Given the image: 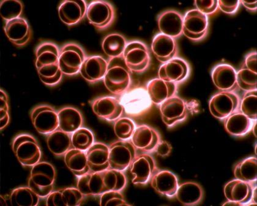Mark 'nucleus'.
I'll list each match as a JSON object with an SVG mask.
<instances>
[{"label": "nucleus", "instance_id": "f257e3e1", "mask_svg": "<svg viewBox=\"0 0 257 206\" xmlns=\"http://www.w3.org/2000/svg\"><path fill=\"white\" fill-rule=\"evenodd\" d=\"M126 183V177L121 171L108 169L82 175L78 180L77 188L84 196H97L109 191H121Z\"/></svg>", "mask_w": 257, "mask_h": 206}, {"label": "nucleus", "instance_id": "f03ea898", "mask_svg": "<svg viewBox=\"0 0 257 206\" xmlns=\"http://www.w3.org/2000/svg\"><path fill=\"white\" fill-rule=\"evenodd\" d=\"M59 55V48L50 42H44L36 49V67L44 84L54 86L61 81L63 74L60 68Z\"/></svg>", "mask_w": 257, "mask_h": 206}, {"label": "nucleus", "instance_id": "7ed1b4c3", "mask_svg": "<svg viewBox=\"0 0 257 206\" xmlns=\"http://www.w3.org/2000/svg\"><path fill=\"white\" fill-rule=\"evenodd\" d=\"M103 79L105 87L111 93L120 94L126 92L131 83V71L125 65L123 57L110 58Z\"/></svg>", "mask_w": 257, "mask_h": 206}, {"label": "nucleus", "instance_id": "20e7f679", "mask_svg": "<svg viewBox=\"0 0 257 206\" xmlns=\"http://www.w3.org/2000/svg\"><path fill=\"white\" fill-rule=\"evenodd\" d=\"M56 178L54 167L47 162H40L32 167L29 180V186L41 198L52 193Z\"/></svg>", "mask_w": 257, "mask_h": 206}, {"label": "nucleus", "instance_id": "39448f33", "mask_svg": "<svg viewBox=\"0 0 257 206\" xmlns=\"http://www.w3.org/2000/svg\"><path fill=\"white\" fill-rule=\"evenodd\" d=\"M13 150L21 165L33 167L40 163L41 151L40 146L33 136L22 134L13 141Z\"/></svg>", "mask_w": 257, "mask_h": 206}, {"label": "nucleus", "instance_id": "423d86ee", "mask_svg": "<svg viewBox=\"0 0 257 206\" xmlns=\"http://www.w3.org/2000/svg\"><path fill=\"white\" fill-rule=\"evenodd\" d=\"M136 157V150L128 141L114 142L109 147V169L124 171Z\"/></svg>", "mask_w": 257, "mask_h": 206}, {"label": "nucleus", "instance_id": "0eeeda50", "mask_svg": "<svg viewBox=\"0 0 257 206\" xmlns=\"http://www.w3.org/2000/svg\"><path fill=\"white\" fill-rule=\"evenodd\" d=\"M119 101L125 113L131 116L142 115L149 111L152 105L147 89L142 87L127 91L122 94Z\"/></svg>", "mask_w": 257, "mask_h": 206}, {"label": "nucleus", "instance_id": "6e6552de", "mask_svg": "<svg viewBox=\"0 0 257 206\" xmlns=\"http://www.w3.org/2000/svg\"><path fill=\"white\" fill-rule=\"evenodd\" d=\"M86 58L85 52L78 44H65L60 50L59 65L61 72L68 76L79 73Z\"/></svg>", "mask_w": 257, "mask_h": 206}, {"label": "nucleus", "instance_id": "1a4fd4ad", "mask_svg": "<svg viewBox=\"0 0 257 206\" xmlns=\"http://www.w3.org/2000/svg\"><path fill=\"white\" fill-rule=\"evenodd\" d=\"M122 57L131 71L141 72L147 69L150 63L149 49L139 41L130 42L124 49Z\"/></svg>", "mask_w": 257, "mask_h": 206}, {"label": "nucleus", "instance_id": "9d476101", "mask_svg": "<svg viewBox=\"0 0 257 206\" xmlns=\"http://www.w3.org/2000/svg\"><path fill=\"white\" fill-rule=\"evenodd\" d=\"M239 103L236 93L231 91H222L211 97L209 102V111L215 118L224 120L237 111Z\"/></svg>", "mask_w": 257, "mask_h": 206}, {"label": "nucleus", "instance_id": "9b49d317", "mask_svg": "<svg viewBox=\"0 0 257 206\" xmlns=\"http://www.w3.org/2000/svg\"><path fill=\"white\" fill-rule=\"evenodd\" d=\"M33 126L40 134L49 135L59 129L58 113L48 105H40L31 113Z\"/></svg>", "mask_w": 257, "mask_h": 206}, {"label": "nucleus", "instance_id": "f8f14e48", "mask_svg": "<svg viewBox=\"0 0 257 206\" xmlns=\"http://www.w3.org/2000/svg\"><path fill=\"white\" fill-rule=\"evenodd\" d=\"M208 29V16L197 9L187 11L183 17V34L189 40L199 41L205 38Z\"/></svg>", "mask_w": 257, "mask_h": 206}, {"label": "nucleus", "instance_id": "ddd939ff", "mask_svg": "<svg viewBox=\"0 0 257 206\" xmlns=\"http://www.w3.org/2000/svg\"><path fill=\"white\" fill-rule=\"evenodd\" d=\"M86 16L89 23L97 29H105L113 23L115 11L109 2L94 1L88 6Z\"/></svg>", "mask_w": 257, "mask_h": 206}, {"label": "nucleus", "instance_id": "4468645a", "mask_svg": "<svg viewBox=\"0 0 257 206\" xmlns=\"http://www.w3.org/2000/svg\"><path fill=\"white\" fill-rule=\"evenodd\" d=\"M162 120L167 127H172L186 118L185 102L177 96H173L160 105Z\"/></svg>", "mask_w": 257, "mask_h": 206}, {"label": "nucleus", "instance_id": "2eb2a0df", "mask_svg": "<svg viewBox=\"0 0 257 206\" xmlns=\"http://www.w3.org/2000/svg\"><path fill=\"white\" fill-rule=\"evenodd\" d=\"M92 110L97 117L109 122L116 121L124 112L119 100L113 96H103L92 103Z\"/></svg>", "mask_w": 257, "mask_h": 206}, {"label": "nucleus", "instance_id": "dca6fc26", "mask_svg": "<svg viewBox=\"0 0 257 206\" xmlns=\"http://www.w3.org/2000/svg\"><path fill=\"white\" fill-rule=\"evenodd\" d=\"M131 172L135 175L134 185H144L155 174L156 166L154 158L149 154H142L136 157L131 165Z\"/></svg>", "mask_w": 257, "mask_h": 206}, {"label": "nucleus", "instance_id": "f3484780", "mask_svg": "<svg viewBox=\"0 0 257 206\" xmlns=\"http://www.w3.org/2000/svg\"><path fill=\"white\" fill-rule=\"evenodd\" d=\"M87 7L84 0H65L58 7V15L64 24L74 26L86 16Z\"/></svg>", "mask_w": 257, "mask_h": 206}, {"label": "nucleus", "instance_id": "a211bd4d", "mask_svg": "<svg viewBox=\"0 0 257 206\" xmlns=\"http://www.w3.org/2000/svg\"><path fill=\"white\" fill-rule=\"evenodd\" d=\"M189 72L188 63L183 58L175 57L160 66L158 76L166 81L180 82L186 79Z\"/></svg>", "mask_w": 257, "mask_h": 206}, {"label": "nucleus", "instance_id": "6ab92c4d", "mask_svg": "<svg viewBox=\"0 0 257 206\" xmlns=\"http://www.w3.org/2000/svg\"><path fill=\"white\" fill-rule=\"evenodd\" d=\"M161 141L159 133L147 125H139L131 138V143L136 149L145 152L155 151Z\"/></svg>", "mask_w": 257, "mask_h": 206}, {"label": "nucleus", "instance_id": "aec40b11", "mask_svg": "<svg viewBox=\"0 0 257 206\" xmlns=\"http://www.w3.org/2000/svg\"><path fill=\"white\" fill-rule=\"evenodd\" d=\"M159 30L164 35L177 38L183 34V17L177 11L167 10L158 18Z\"/></svg>", "mask_w": 257, "mask_h": 206}, {"label": "nucleus", "instance_id": "412c9836", "mask_svg": "<svg viewBox=\"0 0 257 206\" xmlns=\"http://www.w3.org/2000/svg\"><path fill=\"white\" fill-rule=\"evenodd\" d=\"M253 190L250 183L235 179L225 185L224 194L228 201L246 205L252 201Z\"/></svg>", "mask_w": 257, "mask_h": 206}, {"label": "nucleus", "instance_id": "4be33fe9", "mask_svg": "<svg viewBox=\"0 0 257 206\" xmlns=\"http://www.w3.org/2000/svg\"><path fill=\"white\" fill-rule=\"evenodd\" d=\"M5 32L11 43L16 46H25L30 41L31 30L26 19L19 18L6 22Z\"/></svg>", "mask_w": 257, "mask_h": 206}, {"label": "nucleus", "instance_id": "5701e85b", "mask_svg": "<svg viewBox=\"0 0 257 206\" xmlns=\"http://www.w3.org/2000/svg\"><path fill=\"white\" fill-rule=\"evenodd\" d=\"M152 49L158 60L163 63L175 58L178 52L177 42L175 39L161 33L154 37Z\"/></svg>", "mask_w": 257, "mask_h": 206}, {"label": "nucleus", "instance_id": "b1692460", "mask_svg": "<svg viewBox=\"0 0 257 206\" xmlns=\"http://www.w3.org/2000/svg\"><path fill=\"white\" fill-rule=\"evenodd\" d=\"M108 68V62L99 55L86 57L80 68V73L83 79L95 82L104 79Z\"/></svg>", "mask_w": 257, "mask_h": 206}, {"label": "nucleus", "instance_id": "393cba45", "mask_svg": "<svg viewBox=\"0 0 257 206\" xmlns=\"http://www.w3.org/2000/svg\"><path fill=\"white\" fill-rule=\"evenodd\" d=\"M151 185L158 193L169 197L175 196L179 186L177 176L167 170L160 171L154 174Z\"/></svg>", "mask_w": 257, "mask_h": 206}, {"label": "nucleus", "instance_id": "a878e982", "mask_svg": "<svg viewBox=\"0 0 257 206\" xmlns=\"http://www.w3.org/2000/svg\"><path fill=\"white\" fill-rule=\"evenodd\" d=\"M236 71L227 63L216 65L211 72L212 80L216 87L222 91H230L236 85Z\"/></svg>", "mask_w": 257, "mask_h": 206}, {"label": "nucleus", "instance_id": "bb28decb", "mask_svg": "<svg viewBox=\"0 0 257 206\" xmlns=\"http://www.w3.org/2000/svg\"><path fill=\"white\" fill-rule=\"evenodd\" d=\"M85 152L90 172H100L109 169V147L107 145L94 143Z\"/></svg>", "mask_w": 257, "mask_h": 206}, {"label": "nucleus", "instance_id": "cd10ccee", "mask_svg": "<svg viewBox=\"0 0 257 206\" xmlns=\"http://www.w3.org/2000/svg\"><path fill=\"white\" fill-rule=\"evenodd\" d=\"M147 90L152 102L160 105L166 100L175 96L177 85L163 79H154L148 83Z\"/></svg>", "mask_w": 257, "mask_h": 206}, {"label": "nucleus", "instance_id": "c85d7f7f", "mask_svg": "<svg viewBox=\"0 0 257 206\" xmlns=\"http://www.w3.org/2000/svg\"><path fill=\"white\" fill-rule=\"evenodd\" d=\"M83 194L77 188H66L52 191L47 197V206H77L83 199Z\"/></svg>", "mask_w": 257, "mask_h": 206}, {"label": "nucleus", "instance_id": "c756f323", "mask_svg": "<svg viewBox=\"0 0 257 206\" xmlns=\"http://www.w3.org/2000/svg\"><path fill=\"white\" fill-rule=\"evenodd\" d=\"M254 122L241 111H236L224 119V127L229 134L242 136L252 130Z\"/></svg>", "mask_w": 257, "mask_h": 206}, {"label": "nucleus", "instance_id": "7c9ffc66", "mask_svg": "<svg viewBox=\"0 0 257 206\" xmlns=\"http://www.w3.org/2000/svg\"><path fill=\"white\" fill-rule=\"evenodd\" d=\"M59 129L71 135L82 127L83 117L79 111L72 107H65L58 112Z\"/></svg>", "mask_w": 257, "mask_h": 206}, {"label": "nucleus", "instance_id": "2f4dec72", "mask_svg": "<svg viewBox=\"0 0 257 206\" xmlns=\"http://www.w3.org/2000/svg\"><path fill=\"white\" fill-rule=\"evenodd\" d=\"M203 190L198 183L187 182L179 185L175 196L178 201L185 205H194L202 201Z\"/></svg>", "mask_w": 257, "mask_h": 206}, {"label": "nucleus", "instance_id": "473e14b6", "mask_svg": "<svg viewBox=\"0 0 257 206\" xmlns=\"http://www.w3.org/2000/svg\"><path fill=\"white\" fill-rule=\"evenodd\" d=\"M64 162L68 169L78 177L90 172L86 152L82 150L70 149L64 155Z\"/></svg>", "mask_w": 257, "mask_h": 206}, {"label": "nucleus", "instance_id": "72a5a7b5", "mask_svg": "<svg viewBox=\"0 0 257 206\" xmlns=\"http://www.w3.org/2000/svg\"><path fill=\"white\" fill-rule=\"evenodd\" d=\"M47 144L53 154L65 155L71 148V136L62 130H57L48 135Z\"/></svg>", "mask_w": 257, "mask_h": 206}, {"label": "nucleus", "instance_id": "f704fd0d", "mask_svg": "<svg viewBox=\"0 0 257 206\" xmlns=\"http://www.w3.org/2000/svg\"><path fill=\"white\" fill-rule=\"evenodd\" d=\"M127 42L123 36L119 33H111L104 39L103 51L110 58L122 57Z\"/></svg>", "mask_w": 257, "mask_h": 206}, {"label": "nucleus", "instance_id": "c9c22d12", "mask_svg": "<svg viewBox=\"0 0 257 206\" xmlns=\"http://www.w3.org/2000/svg\"><path fill=\"white\" fill-rule=\"evenodd\" d=\"M236 179L251 183L256 182L257 159L256 157H248L237 163L234 169Z\"/></svg>", "mask_w": 257, "mask_h": 206}, {"label": "nucleus", "instance_id": "e433bc0d", "mask_svg": "<svg viewBox=\"0 0 257 206\" xmlns=\"http://www.w3.org/2000/svg\"><path fill=\"white\" fill-rule=\"evenodd\" d=\"M10 201L13 206H36L40 201V196L29 186L21 187L12 191Z\"/></svg>", "mask_w": 257, "mask_h": 206}, {"label": "nucleus", "instance_id": "4c0bfd02", "mask_svg": "<svg viewBox=\"0 0 257 206\" xmlns=\"http://www.w3.org/2000/svg\"><path fill=\"white\" fill-rule=\"evenodd\" d=\"M71 142L74 149L86 152L94 143V135L90 130L81 127L72 133Z\"/></svg>", "mask_w": 257, "mask_h": 206}, {"label": "nucleus", "instance_id": "58836bf2", "mask_svg": "<svg viewBox=\"0 0 257 206\" xmlns=\"http://www.w3.org/2000/svg\"><path fill=\"white\" fill-rule=\"evenodd\" d=\"M24 6L19 0H4L0 3V15L6 21L21 18Z\"/></svg>", "mask_w": 257, "mask_h": 206}, {"label": "nucleus", "instance_id": "ea45409f", "mask_svg": "<svg viewBox=\"0 0 257 206\" xmlns=\"http://www.w3.org/2000/svg\"><path fill=\"white\" fill-rule=\"evenodd\" d=\"M136 129L135 123L128 118H120L114 124V134L120 140L128 141L132 138Z\"/></svg>", "mask_w": 257, "mask_h": 206}, {"label": "nucleus", "instance_id": "a19ab883", "mask_svg": "<svg viewBox=\"0 0 257 206\" xmlns=\"http://www.w3.org/2000/svg\"><path fill=\"white\" fill-rule=\"evenodd\" d=\"M257 91H246L242 98L240 104L239 111L247 118L253 121H256Z\"/></svg>", "mask_w": 257, "mask_h": 206}, {"label": "nucleus", "instance_id": "79ce46f5", "mask_svg": "<svg viewBox=\"0 0 257 206\" xmlns=\"http://www.w3.org/2000/svg\"><path fill=\"white\" fill-rule=\"evenodd\" d=\"M256 72L241 67L236 72V85L245 91L256 90L257 80Z\"/></svg>", "mask_w": 257, "mask_h": 206}, {"label": "nucleus", "instance_id": "37998d69", "mask_svg": "<svg viewBox=\"0 0 257 206\" xmlns=\"http://www.w3.org/2000/svg\"><path fill=\"white\" fill-rule=\"evenodd\" d=\"M99 204L101 206L128 205L124 196L118 191H109L102 194Z\"/></svg>", "mask_w": 257, "mask_h": 206}, {"label": "nucleus", "instance_id": "c03bdc74", "mask_svg": "<svg viewBox=\"0 0 257 206\" xmlns=\"http://www.w3.org/2000/svg\"><path fill=\"white\" fill-rule=\"evenodd\" d=\"M0 117H1V130H4L10 123L9 101L7 94L3 90H0Z\"/></svg>", "mask_w": 257, "mask_h": 206}, {"label": "nucleus", "instance_id": "a18cd8bd", "mask_svg": "<svg viewBox=\"0 0 257 206\" xmlns=\"http://www.w3.org/2000/svg\"><path fill=\"white\" fill-rule=\"evenodd\" d=\"M197 10L206 16L216 12L218 8L217 0H195Z\"/></svg>", "mask_w": 257, "mask_h": 206}, {"label": "nucleus", "instance_id": "49530a36", "mask_svg": "<svg viewBox=\"0 0 257 206\" xmlns=\"http://www.w3.org/2000/svg\"><path fill=\"white\" fill-rule=\"evenodd\" d=\"M218 8L223 13L233 15L238 10L240 1L235 0V1H224V0H217Z\"/></svg>", "mask_w": 257, "mask_h": 206}, {"label": "nucleus", "instance_id": "de8ad7c7", "mask_svg": "<svg viewBox=\"0 0 257 206\" xmlns=\"http://www.w3.org/2000/svg\"><path fill=\"white\" fill-rule=\"evenodd\" d=\"M256 51H253L246 55L245 58L244 62L243 63L242 67L249 69L254 72L257 73L256 61H257Z\"/></svg>", "mask_w": 257, "mask_h": 206}, {"label": "nucleus", "instance_id": "09e8293b", "mask_svg": "<svg viewBox=\"0 0 257 206\" xmlns=\"http://www.w3.org/2000/svg\"><path fill=\"white\" fill-rule=\"evenodd\" d=\"M172 147L168 142L166 141H160L156 147L155 152L156 154L161 157H166L171 153Z\"/></svg>", "mask_w": 257, "mask_h": 206}, {"label": "nucleus", "instance_id": "8fccbe9b", "mask_svg": "<svg viewBox=\"0 0 257 206\" xmlns=\"http://www.w3.org/2000/svg\"><path fill=\"white\" fill-rule=\"evenodd\" d=\"M240 4H242L247 10L256 11L257 9L256 0H241Z\"/></svg>", "mask_w": 257, "mask_h": 206}, {"label": "nucleus", "instance_id": "3c124183", "mask_svg": "<svg viewBox=\"0 0 257 206\" xmlns=\"http://www.w3.org/2000/svg\"><path fill=\"white\" fill-rule=\"evenodd\" d=\"M223 205H241V204H239V203L228 201L227 202H226L224 203V204H222Z\"/></svg>", "mask_w": 257, "mask_h": 206}, {"label": "nucleus", "instance_id": "603ef678", "mask_svg": "<svg viewBox=\"0 0 257 206\" xmlns=\"http://www.w3.org/2000/svg\"><path fill=\"white\" fill-rule=\"evenodd\" d=\"M252 131L253 132V134L255 136V137L256 138V121L254 122Z\"/></svg>", "mask_w": 257, "mask_h": 206}]
</instances>
